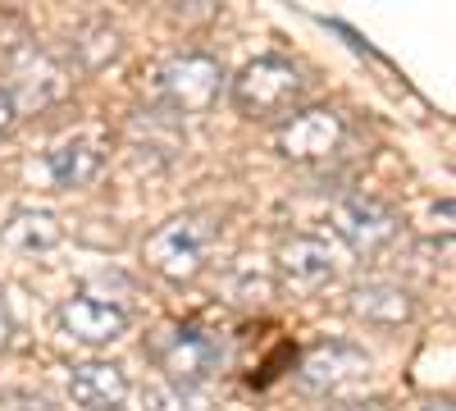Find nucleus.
Segmentation results:
<instances>
[{"label": "nucleus", "mask_w": 456, "mask_h": 411, "mask_svg": "<svg viewBox=\"0 0 456 411\" xmlns=\"http://www.w3.org/2000/svg\"><path fill=\"white\" fill-rule=\"evenodd\" d=\"M301 92H306V78H301V69L292 60H283V55H260V60H251L233 78L238 115L256 119V124H270V119L292 115Z\"/></svg>", "instance_id": "nucleus-2"}, {"label": "nucleus", "mask_w": 456, "mask_h": 411, "mask_svg": "<svg viewBox=\"0 0 456 411\" xmlns=\"http://www.w3.org/2000/svg\"><path fill=\"white\" fill-rule=\"evenodd\" d=\"M279 270L297 284V288H324L333 275H338V256L324 238H311V234H297L292 242H283L279 251Z\"/></svg>", "instance_id": "nucleus-10"}, {"label": "nucleus", "mask_w": 456, "mask_h": 411, "mask_svg": "<svg viewBox=\"0 0 456 411\" xmlns=\"http://www.w3.org/2000/svg\"><path fill=\"white\" fill-rule=\"evenodd\" d=\"M429 411H447V407H429Z\"/></svg>", "instance_id": "nucleus-17"}, {"label": "nucleus", "mask_w": 456, "mask_h": 411, "mask_svg": "<svg viewBox=\"0 0 456 411\" xmlns=\"http://www.w3.org/2000/svg\"><path fill=\"white\" fill-rule=\"evenodd\" d=\"M55 320H60V333H69L73 343H87V348H105L128 333V311L114 302H101V297H69L55 311Z\"/></svg>", "instance_id": "nucleus-7"}, {"label": "nucleus", "mask_w": 456, "mask_h": 411, "mask_svg": "<svg viewBox=\"0 0 456 411\" xmlns=\"http://www.w3.org/2000/svg\"><path fill=\"white\" fill-rule=\"evenodd\" d=\"M14 119H19V101H14L10 87H0V133H5Z\"/></svg>", "instance_id": "nucleus-15"}, {"label": "nucleus", "mask_w": 456, "mask_h": 411, "mask_svg": "<svg viewBox=\"0 0 456 411\" xmlns=\"http://www.w3.org/2000/svg\"><path fill=\"white\" fill-rule=\"evenodd\" d=\"M224 92V64L215 55L187 51L174 55L160 73H156V96L169 115H206Z\"/></svg>", "instance_id": "nucleus-4"}, {"label": "nucleus", "mask_w": 456, "mask_h": 411, "mask_svg": "<svg viewBox=\"0 0 456 411\" xmlns=\"http://www.w3.org/2000/svg\"><path fill=\"white\" fill-rule=\"evenodd\" d=\"M210 242H215L210 219H201V215H174V219H165L160 229L146 238L142 256H146V266L156 270L160 279H169V284H192V279L206 270Z\"/></svg>", "instance_id": "nucleus-3"}, {"label": "nucleus", "mask_w": 456, "mask_h": 411, "mask_svg": "<svg viewBox=\"0 0 456 411\" xmlns=\"http://www.w3.org/2000/svg\"><path fill=\"white\" fill-rule=\"evenodd\" d=\"M370 375V357L352 343H320L301 357V370H297V389L301 393H315V398H333L347 384L365 380Z\"/></svg>", "instance_id": "nucleus-5"}, {"label": "nucleus", "mask_w": 456, "mask_h": 411, "mask_svg": "<svg viewBox=\"0 0 456 411\" xmlns=\"http://www.w3.org/2000/svg\"><path fill=\"white\" fill-rule=\"evenodd\" d=\"M338 142H342V115H333V110H301L274 137L279 152L288 160H301V165L329 160L338 152Z\"/></svg>", "instance_id": "nucleus-6"}, {"label": "nucleus", "mask_w": 456, "mask_h": 411, "mask_svg": "<svg viewBox=\"0 0 456 411\" xmlns=\"http://www.w3.org/2000/svg\"><path fill=\"white\" fill-rule=\"evenodd\" d=\"M5 242L19 251H51L60 242V219L51 210H19L5 224Z\"/></svg>", "instance_id": "nucleus-13"}, {"label": "nucleus", "mask_w": 456, "mask_h": 411, "mask_svg": "<svg viewBox=\"0 0 456 411\" xmlns=\"http://www.w3.org/2000/svg\"><path fill=\"white\" fill-rule=\"evenodd\" d=\"M146 357L165 370L169 384H210L228 361V343L197 320H169L146 339Z\"/></svg>", "instance_id": "nucleus-1"}, {"label": "nucleus", "mask_w": 456, "mask_h": 411, "mask_svg": "<svg viewBox=\"0 0 456 411\" xmlns=\"http://www.w3.org/2000/svg\"><path fill=\"white\" fill-rule=\"evenodd\" d=\"M352 311L370 325H402L411 320L415 302H411V292L402 284H388V279H374V284H361L352 292Z\"/></svg>", "instance_id": "nucleus-12"}, {"label": "nucleus", "mask_w": 456, "mask_h": 411, "mask_svg": "<svg viewBox=\"0 0 456 411\" xmlns=\"http://www.w3.org/2000/svg\"><path fill=\"white\" fill-rule=\"evenodd\" d=\"M105 165V152L92 142V137H64L60 146H51L46 152V174L55 188H87V183L101 174Z\"/></svg>", "instance_id": "nucleus-11"}, {"label": "nucleus", "mask_w": 456, "mask_h": 411, "mask_svg": "<svg viewBox=\"0 0 456 411\" xmlns=\"http://www.w3.org/2000/svg\"><path fill=\"white\" fill-rule=\"evenodd\" d=\"M142 411H210V389L206 384H151Z\"/></svg>", "instance_id": "nucleus-14"}, {"label": "nucleus", "mask_w": 456, "mask_h": 411, "mask_svg": "<svg viewBox=\"0 0 456 411\" xmlns=\"http://www.w3.org/2000/svg\"><path fill=\"white\" fill-rule=\"evenodd\" d=\"M333 411H384L379 402H365V407H333Z\"/></svg>", "instance_id": "nucleus-16"}, {"label": "nucleus", "mask_w": 456, "mask_h": 411, "mask_svg": "<svg viewBox=\"0 0 456 411\" xmlns=\"http://www.w3.org/2000/svg\"><path fill=\"white\" fill-rule=\"evenodd\" d=\"M333 224L356 251H379L397 238V215L374 197H347L333 210Z\"/></svg>", "instance_id": "nucleus-8"}, {"label": "nucleus", "mask_w": 456, "mask_h": 411, "mask_svg": "<svg viewBox=\"0 0 456 411\" xmlns=\"http://www.w3.org/2000/svg\"><path fill=\"white\" fill-rule=\"evenodd\" d=\"M128 375L114 361H83L69 370V398L83 411H119L128 402Z\"/></svg>", "instance_id": "nucleus-9"}]
</instances>
